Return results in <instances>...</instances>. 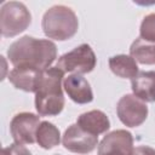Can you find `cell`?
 Returning <instances> with one entry per match:
<instances>
[{
    "mask_svg": "<svg viewBox=\"0 0 155 155\" xmlns=\"http://www.w3.org/2000/svg\"><path fill=\"white\" fill-rule=\"evenodd\" d=\"M7 57L15 68L31 67L45 70L57 58V46L51 40L24 35L8 46Z\"/></svg>",
    "mask_w": 155,
    "mask_h": 155,
    "instance_id": "6da1fadb",
    "label": "cell"
},
{
    "mask_svg": "<svg viewBox=\"0 0 155 155\" xmlns=\"http://www.w3.org/2000/svg\"><path fill=\"white\" fill-rule=\"evenodd\" d=\"M64 73L57 67H50L42 73L35 92V109L40 116H56L62 113L65 99L63 94Z\"/></svg>",
    "mask_w": 155,
    "mask_h": 155,
    "instance_id": "7a4b0ae2",
    "label": "cell"
},
{
    "mask_svg": "<svg viewBox=\"0 0 155 155\" xmlns=\"http://www.w3.org/2000/svg\"><path fill=\"white\" fill-rule=\"evenodd\" d=\"M41 27L48 39L65 41L71 39L79 28L75 12L65 5H54L42 16Z\"/></svg>",
    "mask_w": 155,
    "mask_h": 155,
    "instance_id": "3957f363",
    "label": "cell"
},
{
    "mask_svg": "<svg viewBox=\"0 0 155 155\" xmlns=\"http://www.w3.org/2000/svg\"><path fill=\"white\" fill-rule=\"evenodd\" d=\"M31 23V15L19 1H7L0 10V29L4 38H13L24 31Z\"/></svg>",
    "mask_w": 155,
    "mask_h": 155,
    "instance_id": "277c9868",
    "label": "cell"
},
{
    "mask_svg": "<svg viewBox=\"0 0 155 155\" xmlns=\"http://www.w3.org/2000/svg\"><path fill=\"white\" fill-rule=\"evenodd\" d=\"M97 63L96 54L88 44H81L71 51L62 54L56 64L63 73L71 74H87L91 73Z\"/></svg>",
    "mask_w": 155,
    "mask_h": 155,
    "instance_id": "5b68a950",
    "label": "cell"
},
{
    "mask_svg": "<svg viewBox=\"0 0 155 155\" xmlns=\"http://www.w3.org/2000/svg\"><path fill=\"white\" fill-rule=\"evenodd\" d=\"M148 107L145 102L132 94L122 96L116 104L119 120L127 127H138L148 117Z\"/></svg>",
    "mask_w": 155,
    "mask_h": 155,
    "instance_id": "8992f818",
    "label": "cell"
},
{
    "mask_svg": "<svg viewBox=\"0 0 155 155\" xmlns=\"http://www.w3.org/2000/svg\"><path fill=\"white\" fill-rule=\"evenodd\" d=\"M40 122V115L27 111L16 114L10 122V132L15 143L21 145L35 143Z\"/></svg>",
    "mask_w": 155,
    "mask_h": 155,
    "instance_id": "52a82bcc",
    "label": "cell"
},
{
    "mask_svg": "<svg viewBox=\"0 0 155 155\" xmlns=\"http://www.w3.org/2000/svg\"><path fill=\"white\" fill-rule=\"evenodd\" d=\"M63 147L76 154H88L94 150L98 144V136L84 131L78 124L70 125L62 137Z\"/></svg>",
    "mask_w": 155,
    "mask_h": 155,
    "instance_id": "ba28073f",
    "label": "cell"
},
{
    "mask_svg": "<svg viewBox=\"0 0 155 155\" xmlns=\"http://www.w3.org/2000/svg\"><path fill=\"white\" fill-rule=\"evenodd\" d=\"M133 137L126 130L109 132L98 145V155H132Z\"/></svg>",
    "mask_w": 155,
    "mask_h": 155,
    "instance_id": "9c48e42d",
    "label": "cell"
},
{
    "mask_svg": "<svg viewBox=\"0 0 155 155\" xmlns=\"http://www.w3.org/2000/svg\"><path fill=\"white\" fill-rule=\"evenodd\" d=\"M44 70L31 67H16L8 74L10 82L17 88L25 92H36L42 78Z\"/></svg>",
    "mask_w": 155,
    "mask_h": 155,
    "instance_id": "30bf717a",
    "label": "cell"
},
{
    "mask_svg": "<svg viewBox=\"0 0 155 155\" xmlns=\"http://www.w3.org/2000/svg\"><path fill=\"white\" fill-rule=\"evenodd\" d=\"M63 88L68 97L78 104H87L93 101L91 85L82 75L70 74L64 78Z\"/></svg>",
    "mask_w": 155,
    "mask_h": 155,
    "instance_id": "8fae6325",
    "label": "cell"
},
{
    "mask_svg": "<svg viewBox=\"0 0 155 155\" xmlns=\"http://www.w3.org/2000/svg\"><path fill=\"white\" fill-rule=\"evenodd\" d=\"M76 124L86 132L98 136L110 128V121L105 113L102 110H90L79 115Z\"/></svg>",
    "mask_w": 155,
    "mask_h": 155,
    "instance_id": "7c38bea8",
    "label": "cell"
},
{
    "mask_svg": "<svg viewBox=\"0 0 155 155\" xmlns=\"http://www.w3.org/2000/svg\"><path fill=\"white\" fill-rule=\"evenodd\" d=\"M132 92L143 102H155V71H139L131 80Z\"/></svg>",
    "mask_w": 155,
    "mask_h": 155,
    "instance_id": "4fadbf2b",
    "label": "cell"
},
{
    "mask_svg": "<svg viewBox=\"0 0 155 155\" xmlns=\"http://www.w3.org/2000/svg\"><path fill=\"white\" fill-rule=\"evenodd\" d=\"M110 70L119 78L133 79L139 71L137 62L130 54H116L109 58Z\"/></svg>",
    "mask_w": 155,
    "mask_h": 155,
    "instance_id": "5bb4252c",
    "label": "cell"
},
{
    "mask_svg": "<svg viewBox=\"0 0 155 155\" xmlns=\"http://www.w3.org/2000/svg\"><path fill=\"white\" fill-rule=\"evenodd\" d=\"M130 56L140 64H155V42L142 38L136 39L130 47Z\"/></svg>",
    "mask_w": 155,
    "mask_h": 155,
    "instance_id": "9a60e30c",
    "label": "cell"
},
{
    "mask_svg": "<svg viewBox=\"0 0 155 155\" xmlns=\"http://www.w3.org/2000/svg\"><path fill=\"white\" fill-rule=\"evenodd\" d=\"M36 143L42 149H52L61 143V132L48 121H41L36 131Z\"/></svg>",
    "mask_w": 155,
    "mask_h": 155,
    "instance_id": "2e32d148",
    "label": "cell"
},
{
    "mask_svg": "<svg viewBox=\"0 0 155 155\" xmlns=\"http://www.w3.org/2000/svg\"><path fill=\"white\" fill-rule=\"evenodd\" d=\"M139 38L147 41L155 42V13H149L143 18L139 28Z\"/></svg>",
    "mask_w": 155,
    "mask_h": 155,
    "instance_id": "e0dca14e",
    "label": "cell"
},
{
    "mask_svg": "<svg viewBox=\"0 0 155 155\" xmlns=\"http://www.w3.org/2000/svg\"><path fill=\"white\" fill-rule=\"evenodd\" d=\"M1 155H31V153L23 145L21 144H11L10 147L2 148Z\"/></svg>",
    "mask_w": 155,
    "mask_h": 155,
    "instance_id": "ac0fdd59",
    "label": "cell"
},
{
    "mask_svg": "<svg viewBox=\"0 0 155 155\" xmlns=\"http://www.w3.org/2000/svg\"><path fill=\"white\" fill-rule=\"evenodd\" d=\"M132 155H155V149L149 145H139L133 149Z\"/></svg>",
    "mask_w": 155,
    "mask_h": 155,
    "instance_id": "d6986e66",
    "label": "cell"
}]
</instances>
